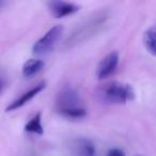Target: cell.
<instances>
[{
  "mask_svg": "<svg viewBox=\"0 0 156 156\" xmlns=\"http://www.w3.org/2000/svg\"><path fill=\"white\" fill-rule=\"evenodd\" d=\"M109 18H110V14L106 10H101L96 13H93L72 31L71 34L63 43L62 48L71 49L76 45L88 41L106 26Z\"/></svg>",
  "mask_w": 156,
  "mask_h": 156,
  "instance_id": "1",
  "label": "cell"
},
{
  "mask_svg": "<svg viewBox=\"0 0 156 156\" xmlns=\"http://www.w3.org/2000/svg\"><path fill=\"white\" fill-rule=\"evenodd\" d=\"M56 109L59 115L66 119H83L88 111L83 106V100L75 87L65 85L59 90L56 96Z\"/></svg>",
  "mask_w": 156,
  "mask_h": 156,
  "instance_id": "2",
  "label": "cell"
},
{
  "mask_svg": "<svg viewBox=\"0 0 156 156\" xmlns=\"http://www.w3.org/2000/svg\"><path fill=\"white\" fill-rule=\"evenodd\" d=\"M95 98L101 103L108 105H123L135 98V90L128 83L109 81L95 90Z\"/></svg>",
  "mask_w": 156,
  "mask_h": 156,
  "instance_id": "3",
  "label": "cell"
},
{
  "mask_svg": "<svg viewBox=\"0 0 156 156\" xmlns=\"http://www.w3.org/2000/svg\"><path fill=\"white\" fill-rule=\"evenodd\" d=\"M63 26L62 25H56L51 27L47 32L41 37L32 46V52L37 56H44L49 54L54 50L58 41L63 34Z\"/></svg>",
  "mask_w": 156,
  "mask_h": 156,
  "instance_id": "4",
  "label": "cell"
},
{
  "mask_svg": "<svg viewBox=\"0 0 156 156\" xmlns=\"http://www.w3.org/2000/svg\"><path fill=\"white\" fill-rule=\"evenodd\" d=\"M47 8L49 13L55 18H63L73 15L80 10V5L75 2L62 1V0H51L47 2Z\"/></svg>",
  "mask_w": 156,
  "mask_h": 156,
  "instance_id": "5",
  "label": "cell"
},
{
  "mask_svg": "<svg viewBox=\"0 0 156 156\" xmlns=\"http://www.w3.org/2000/svg\"><path fill=\"white\" fill-rule=\"evenodd\" d=\"M119 54L115 50L107 54L98 65V69H96L98 79L103 80V79H106L107 77L112 75L117 69L118 64H119Z\"/></svg>",
  "mask_w": 156,
  "mask_h": 156,
  "instance_id": "6",
  "label": "cell"
},
{
  "mask_svg": "<svg viewBox=\"0 0 156 156\" xmlns=\"http://www.w3.org/2000/svg\"><path fill=\"white\" fill-rule=\"evenodd\" d=\"M45 88H46V81L42 80V81H40V83H37L33 88L29 89L27 92L23 93L18 98L14 100L13 102L5 108V111H7V112H11V111L17 110V109L22 108V107L25 106L27 103L30 102L32 98H34L37 94L41 93Z\"/></svg>",
  "mask_w": 156,
  "mask_h": 156,
  "instance_id": "7",
  "label": "cell"
},
{
  "mask_svg": "<svg viewBox=\"0 0 156 156\" xmlns=\"http://www.w3.org/2000/svg\"><path fill=\"white\" fill-rule=\"evenodd\" d=\"M73 152L76 156H96V147L90 139L78 138L73 144Z\"/></svg>",
  "mask_w": 156,
  "mask_h": 156,
  "instance_id": "8",
  "label": "cell"
},
{
  "mask_svg": "<svg viewBox=\"0 0 156 156\" xmlns=\"http://www.w3.org/2000/svg\"><path fill=\"white\" fill-rule=\"evenodd\" d=\"M45 66V62L41 59H29L23 65V75L25 77H32L39 74Z\"/></svg>",
  "mask_w": 156,
  "mask_h": 156,
  "instance_id": "9",
  "label": "cell"
},
{
  "mask_svg": "<svg viewBox=\"0 0 156 156\" xmlns=\"http://www.w3.org/2000/svg\"><path fill=\"white\" fill-rule=\"evenodd\" d=\"M143 45L150 55L156 57V24L145 30L143 34Z\"/></svg>",
  "mask_w": 156,
  "mask_h": 156,
  "instance_id": "10",
  "label": "cell"
},
{
  "mask_svg": "<svg viewBox=\"0 0 156 156\" xmlns=\"http://www.w3.org/2000/svg\"><path fill=\"white\" fill-rule=\"evenodd\" d=\"M24 129L26 133L29 134H35V135H43L44 134V127L42 125V113L37 112L24 126Z\"/></svg>",
  "mask_w": 156,
  "mask_h": 156,
  "instance_id": "11",
  "label": "cell"
},
{
  "mask_svg": "<svg viewBox=\"0 0 156 156\" xmlns=\"http://www.w3.org/2000/svg\"><path fill=\"white\" fill-rule=\"evenodd\" d=\"M106 156H126V154L123 150L119 149V147H113L107 152Z\"/></svg>",
  "mask_w": 156,
  "mask_h": 156,
  "instance_id": "12",
  "label": "cell"
},
{
  "mask_svg": "<svg viewBox=\"0 0 156 156\" xmlns=\"http://www.w3.org/2000/svg\"><path fill=\"white\" fill-rule=\"evenodd\" d=\"M135 156H143V155H140V154H138V155H135Z\"/></svg>",
  "mask_w": 156,
  "mask_h": 156,
  "instance_id": "13",
  "label": "cell"
}]
</instances>
